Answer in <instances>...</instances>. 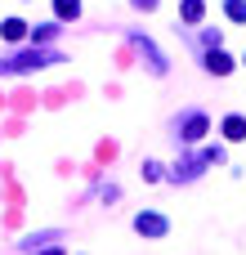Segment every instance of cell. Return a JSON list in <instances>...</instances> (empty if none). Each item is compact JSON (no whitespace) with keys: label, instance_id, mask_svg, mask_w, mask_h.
Segmentation results:
<instances>
[{"label":"cell","instance_id":"6","mask_svg":"<svg viewBox=\"0 0 246 255\" xmlns=\"http://www.w3.org/2000/svg\"><path fill=\"white\" fill-rule=\"evenodd\" d=\"M0 36H4V40H9V45H18V40H22V36H27V27H22V22H18V18H4V22H0Z\"/></svg>","mask_w":246,"mask_h":255},{"label":"cell","instance_id":"5","mask_svg":"<svg viewBox=\"0 0 246 255\" xmlns=\"http://www.w3.org/2000/svg\"><path fill=\"white\" fill-rule=\"evenodd\" d=\"M206 72H215V76H229V72H233V58H229L224 49H211V54H206Z\"/></svg>","mask_w":246,"mask_h":255},{"label":"cell","instance_id":"13","mask_svg":"<svg viewBox=\"0 0 246 255\" xmlns=\"http://www.w3.org/2000/svg\"><path fill=\"white\" fill-rule=\"evenodd\" d=\"M143 179L157 184V179H161V166H157V161H143Z\"/></svg>","mask_w":246,"mask_h":255},{"label":"cell","instance_id":"15","mask_svg":"<svg viewBox=\"0 0 246 255\" xmlns=\"http://www.w3.org/2000/svg\"><path fill=\"white\" fill-rule=\"evenodd\" d=\"M45 255H67V251H45Z\"/></svg>","mask_w":246,"mask_h":255},{"label":"cell","instance_id":"3","mask_svg":"<svg viewBox=\"0 0 246 255\" xmlns=\"http://www.w3.org/2000/svg\"><path fill=\"white\" fill-rule=\"evenodd\" d=\"M175 130H179V143H197V139L206 134V112H188Z\"/></svg>","mask_w":246,"mask_h":255},{"label":"cell","instance_id":"11","mask_svg":"<svg viewBox=\"0 0 246 255\" xmlns=\"http://www.w3.org/2000/svg\"><path fill=\"white\" fill-rule=\"evenodd\" d=\"M54 36H58V27H54V22H40V27H31V40H40V45H45V40H54Z\"/></svg>","mask_w":246,"mask_h":255},{"label":"cell","instance_id":"4","mask_svg":"<svg viewBox=\"0 0 246 255\" xmlns=\"http://www.w3.org/2000/svg\"><path fill=\"white\" fill-rule=\"evenodd\" d=\"M134 45H139V54H143V58L152 63V76H166V58L157 54V45H152L148 36H134Z\"/></svg>","mask_w":246,"mask_h":255},{"label":"cell","instance_id":"9","mask_svg":"<svg viewBox=\"0 0 246 255\" xmlns=\"http://www.w3.org/2000/svg\"><path fill=\"white\" fill-rule=\"evenodd\" d=\"M197 170H202V161H197V157H188L184 166H175V179H184V184H188V179H197Z\"/></svg>","mask_w":246,"mask_h":255},{"label":"cell","instance_id":"14","mask_svg":"<svg viewBox=\"0 0 246 255\" xmlns=\"http://www.w3.org/2000/svg\"><path fill=\"white\" fill-rule=\"evenodd\" d=\"M134 4H139V9H152V4H157V0H134Z\"/></svg>","mask_w":246,"mask_h":255},{"label":"cell","instance_id":"1","mask_svg":"<svg viewBox=\"0 0 246 255\" xmlns=\"http://www.w3.org/2000/svg\"><path fill=\"white\" fill-rule=\"evenodd\" d=\"M45 63H63V54H58V49H36V54H13V58H0V76L31 72V67H45Z\"/></svg>","mask_w":246,"mask_h":255},{"label":"cell","instance_id":"2","mask_svg":"<svg viewBox=\"0 0 246 255\" xmlns=\"http://www.w3.org/2000/svg\"><path fill=\"white\" fill-rule=\"evenodd\" d=\"M166 215H157V211H143V215H134V233L139 238H166Z\"/></svg>","mask_w":246,"mask_h":255},{"label":"cell","instance_id":"7","mask_svg":"<svg viewBox=\"0 0 246 255\" xmlns=\"http://www.w3.org/2000/svg\"><path fill=\"white\" fill-rule=\"evenodd\" d=\"M224 139H233V143L246 139V121L242 117H224Z\"/></svg>","mask_w":246,"mask_h":255},{"label":"cell","instance_id":"12","mask_svg":"<svg viewBox=\"0 0 246 255\" xmlns=\"http://www.w3.org/2000/svg\"><path fill=\"white\" fill-rule=\"evenodd\" d=\"M229 18L233 22H246V0H229Z\"/></svg>","mask_w":246,"mask_h":255},{"label":"cell","instance_id":"10","mask_svg":"<svg viewBox=\"0 0 246 255\" xmlns=\"http://www.w3.org/2000/svg\"><path fill=\"white\" fill-rule=\"evenodd\" d=\"M54 13L58 18H76L81 13V0H54Z\"/></svg>","mask_w":246,"mask_h":255},{"label":"cell","instance_id":"8","mask_svg":"<svg viewBox=\"0 0 246 255\" xmlns=\"http://www.w3.org/2000/svg\"><path fill=\"white\" fill-rule=\"evenodd\" d=\"M202 13H206L202 0H184V4H179V18H184V22H202Z\"/></svg>","mask_w":246,"mask_h":255}]
</instances>
